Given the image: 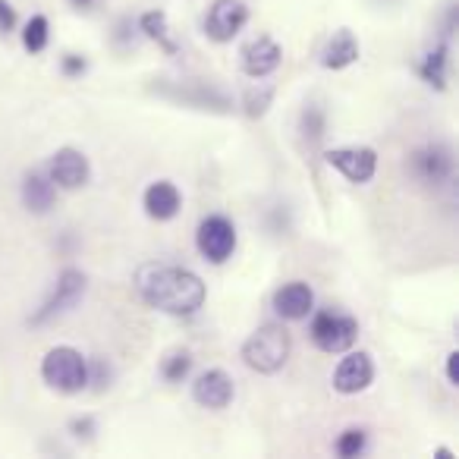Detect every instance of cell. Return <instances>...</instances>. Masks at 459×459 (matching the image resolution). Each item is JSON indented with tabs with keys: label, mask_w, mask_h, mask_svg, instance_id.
I'll list each match as a JSON object with an SVG mask.
<instances>
[{
	"label": "cell",
	"mask_w": 459,
	"mask_h": 459,
	"mask_svg": "<svg viewBox=\"0 0 459 459\" xmlns=\"http://www.w3.org/2000/svg\"><path fill=\"white\" fill-rule=\"evenodd\" d=\"M135 290L152 308L173 318H192L198 308L204 306V290L202 277L192 274L189 268H177V264H142L135 271Z\"/></svg>",
	"instance_id": "6da1fadb"
},
{
	"label": "cell",
	"mask_w": 459,
	"mask_h": 459,
	"mask_svg": "<svg viewBox=\"0 0 459 459\" xmlns=\"http://www.w3.org/2000/svg\"><path fill=\"white\" fill-rule=\"evenodd\" d=\"M290 350H293V337L283 325H262L249 340L243 343L239 356L258 375H277L287 365Z\"/></svg>",
	"instance_id": "7a4b0ae2"
},
{
	"label": "cell",
	"mask_w": 459,
	"mask_h": 459,
	"mask_svg": "<svg viewBox=\"0 0 459 459\" xmlns=\"http://www.w3.org/2000/svg\"><path fill=\"white\" fill-rule=\"evenodd\" d=\"M41 377L57 394H82L89 387V359L76 346H51L41 359Z\"/></svg>",
	"instance_id": "3957f363"
},
{
	"label": "cell",
	"mask_w": 459,
	"mask_h": 459,
	"mask_svg": "<svg viewBox=\"0 0 459 459\" xmlns=\"http://www.w3.org/2000/svg\"><path fill=\"white\" fill-rule=\"evenodd\" d=\"M154 95L167 98L173 104H183V108H195V110H211V114H227L233 110V98L223 89L211 82H202V79H179V82H158L152 85Z\"/></svg>",
	"instance_id": "277c9868"
},
{
	"label": "cell",
	"mask_w": 459,
	"mask_h": 459,
	"mask_svg": "<svg viewBox=\"0 0 459 459\" xmlns=\"http://www.w3.org/2000/svg\"><path fill=\"white\" fill-rule=\"evenodd\" d=\"M409 170L425 189H444V186L453 183V173H456L453 148L444 145V142H428V145L415 148L412 158H409Z\"/></svg>",
	"instance_id": "5b68a950"
},
{
	"label": "cell",
	"mask_w": 459,
	"mask_h": 459,
	"mask_svg": "<svg viewBox=\"0 0 459 459\" xmlns=\"http://www.w3.org/2000/svg\"><path fill=\"white\" fill-rule=\"evenodd\" d=\"M308 337L321 352H346L359 340V321L343 312H312Z\"/></svg>",
	"instance_id": "8992f818"
},
{
	"label": "cell",
	"mask_w": 459,
	"mask_h": 459,
	"mask_svg": "<svg viewBox=\"0 0 459 459\" xmlns=\"http://www.w3.org/2000/svg\"><path fill=\"white\" fill-rule=\"evenodd\" d=\"M85 287H89V281H85V274L79 268H64L57 277V283H54L51 296H48L45 302H41V308L32 315V325H48V321L60 318V315L73 312V308L82 302L85 296Z\"/></svg>",
	"instance_id": "52a82bcc"
},
{
	"label": "cell",
	"mask_w": 459,
	"mask_h": 459,
	"mask_svg": "<svg viewBox=\"0 0 459 459\" xmlns=\"http://www.w3.org/2000/svg\"><path fill=\"white\" fill-rule=\"evenodd\" d=\"M195 246L198 255L211 264H223L233 252H237V227L233 221L223 214H208L202 217L195 230Z\"/></svg>",
	"instance_id": "ba28073f"
},
{
	"label": "cell",
	"mask_w": 459,
	"mask_h": 459,
	"mask_svg": "<svg viewBox=\"0 0 459 459\" xmlns=\"http://www.w3.org/2000/svg\"><path fill=\"white\" fill-rule=\"evenodd\" d=\"M246 22H249L246 0H214L208 7V13H204L202 29L214 45H227V41H233L243 32Z\"/></svg>",
	"instance_id": "9c48e42d"
},
{
	"label": "cell",
	"mask_w": 459,
	"mask_h": 459,
	"mask_svg": "<svg viewBox=\"0 0 459 459\" xmlns=\"http://www.w3.org/2000/svg\"><path fill=\"white\" fill-rule=\"evenodd\" d=\"M325 160L356 186L368 183V179L375 177V170H377V152H375V148H368V145L331 148V152L325 154Z\"/></svg>",
	"instance_id": "30bf717a"
},
{
	"label": "cell",
	"mask_w": 459,
	"mask_h": 459,
	"mask_svg": "<svg viewBox=\"0 0 459 459\" xmlns=\"http://www.w3.org/2000/svg\"><path fill=\"white\" fill-rule=\"evenodd\" d=\"M371 381H375V362H371L368 352H350L346 350V356L340 359V365L333 368V390L343 396H356L362 394V390L371 387Z\"/></svg>",
	"instance_id": "8fae6325"
},
{
	"label": "cell",
	"mask_w": 459,
	"mask_h": 459,
	"mask_svg": "<svg viewBox=\"0 0 459 459\" xmlns=\"http://www.w3.org/2000/svg\"><path fill=\"white\" fill-rule=\"evenodd\" d=\"M48 177L60 189H82L91 179L89 158L79 148H60V152H54L51 164H48Z\"/></svg>",
	"instance_id": "7c38bea8"
},
{
	"label": "cell",
	"mask_w": 459,
	"mask_h": 459,
	"mask_svg": "<svg viewBox=\"0 0 459 459\" xmlns=\"http://www.w3.org/2000/svg\"><path fill=\"white\" fill-rule=\"evenodd\" d=\"M233 377L227 375L223 368H208L192 381V400L198 403L202 409H227L233 403Z\"/></svg>",
	"instance_id": "4fadbf2b"
},
{
	"label": "cell",
	"mask_w": 459,
	"mask_h": 459,
	"mask_svg": "<svg viewBox=\"0 0 459 459\" xmlns=\"http://www.w3.org/2000/svg\"><path fill=\"white\" fill-rule=\"evenodd\" d=\"M281 60H283L281 45H277L274 39H268V35L252 39L249 45L243 48V54H239V64H243V73L249 79H268L271 73H277Z\"/></svg>",
	"instance_id": "5bb4252c"
},
{
	"label": "cell",
	"mask_w": 459,
	"mask_h": 459,
	"mask_svg": "<svg viewBox=\"0 0 459 459\" xmlns=\"http://www.w3.org/2000/svg\"><path fill=\"white\" fill-rule=\"evenodd\" d=\"M271 306H274V312L281 315L283 321H302L315 312V293H312L308 283L290 281L277 290L274 299H271Z\"/></svg>",
	"instance_id": "9a60e30c"
},
{
	"label": "cell",
	"mask_w": 459,
	"mask_h": 459,
	"mask_svg": "<svg viewBox=\"0 0 459 459\" xmlns=\"http://www.w3.org/2000/svg\"><path fill=\"white\" fill-rule=\"evenodd\" d=\"M142 204H145V214L152 221H173L179 214V208H183V195H179V189L170 179H158V183H152L145 189Z\"/></svg>",
	"instance_id": "2e32d148"
},
{
	"label": "cell",
	"mask_w": 459,
	"mask_h": 459,
	"mask_svg": "<svg viewBox=\"0 0 459 459\" xmlns=\"http://www.w3.org/2000/svg\"><path fill=\"white\" fill-rule=\"evenodd\" d=\"M359 57H362V48H359L356 35H352L350 29H337V32L327 39L325 51H321V66L337 73V70L352 66Z\"/></svg>",
	"instance_id": "e0dca14e"
},
{
	"label": "cell",
	"mask_w": 459,
	"mask_h": 459,
	"mask_svg": "<svg viewBox=\"0 0 459 459\" xmlns=\"http://www.w3.org/2000/svg\"><path fill=\"white\" fill-rule=\"evenodd\" d=\"M54 202H57V186L51 183L48 173L35 170L22 179V204H26L32 214H48V211L54 208Z\"/></svg>",
	"instance_id": "ac0fdd59"
},
{
	"label": "cell",
	"mask_w": 459,
	"mask_h": 459,
	"mask_svg": "<svg viewBox=\"0 0 459 459\" xmlns=\"http://www.w3.org/2000/svg\"><path fill=\"white\" fill-rule=\"evenodd\" d=\"M446 70H450V41L440 39V45L431 48V51L421 57L419 76H421V82H425V85L444 91L446 89Z\"/></svg>",
	"instance_id": "d6986e66"
},
{
	"label": "cell",
	"mask_w": 459,
	"mask_h": 459,
	"mask_svg": "<svg viewBox=\"0 0 459 459\" xmlns=\"http://www.w3.org/2000/svg\"><path fill=\"white\" fill-rule=\"evenodd\" d=\"M135 26H139V35H145L148 41H154L164 54L179 51L177 39L170 35V22H167L164 10H148V13H142L139 20H135Z\"/></svg>",
	"instance_id": "ffe728a7"
},
{
	"label": "cell",
	"mask_w": 459,
	"mask_h": 459,
	"mask_svg": "<svg viewBox=\"0 0 459 459\" xmlns=\"http://www.w3.org/2000/svg\"><path fill=\"white\" fill-rule=\"evenodd\" d=\"M325 133H327V110L321 104H306L299 114V135L306 145H321L325 142Z\"/></svg>",
	"instance_id": "44dd1931"
},
{
	"label": "cell",
	"mask_w": 459,
	"mask_h": 459,
	"mask_svg": "<svg viewBox=\"0 0 459 459\" xmlns=\"http://www.w3.org/2000/svg\"><path fill=\"white\" fill-rule=\"evenodd\" d=\"M48 41H51V22H48V16L35 13L22 29V48L29 54H41L48 48Z\"/></svg>",
	"instance_id": "7402d4cb"
},
{
	"label": "cell",
	"mask_w": 459,
	"mask_h": 459,
	"mask_svg": "<svg viewBox=\"0 0 459 459\" xmlns=\"http://www.w3.org/2000/svg\"><path fill=\"white\" fill-rule=\"evenodd\" d=\"M333 450H337V456H343V459L362 456V453L368 450V434H365L362 428H346V431L333 440Z\"/></svg>",
	"instance_id": "603a6c76"
},
{
	"label": "cell",
	"mask_w": 459,
	"mask_h": 459,
	"mask_svg": "<svg viewBox=\"0 0 459 459\" xmlns=\"http://www.w3.org/2000/svg\"><path fill=\"white\" fill-rule=\"evenodd\" d=\"M271 101H274V85H252L249 91L243 95V108H246V117L258 120V117L268 114Z\"/></svg>",
	"instance_id": "cb8c5ba5"
},
{
	"label": "cell",
	"mask_w": 459,
	"mask_h": 459,
	"mask_svg": "<svg viewBox=\"0 0 459 459\" xmlns=\"http://www.w3.org/2000/svg\"><path fill=\"white\" fill-rule=\"evenodd\" d=\"M189 371H192V356L186 350H173L170 356L160 362V375L170 384H183L186 377H189Z\"/></svg>",
	"instance_id": "d4e9b609"
},
{
	"label": "cell",
	"mask_w": 459,
	"mask_h": 459,
	"mask_svg": "<svg viewBox=\"0 0 459 459\" xmlns=\"http://www.w3.org/2000/svg\"><path fill=\"white\" fill-rule=\"evenodd\" d=\"M135 35H139V26L133 22V16H123V20L114 26V35H110V41H114L117 51H133Z\"/></svg>",
	"instance_id": "484cf974"
},
{
	"label": "cell",
	"mask_w": 459,
	"mask_h": 459,
	"mask_svg": "<svg viewBox=\"0 0 459 459\" xmlns=\"http://www.w3.org/2000/svg\"><path fill=\"white\" fill-rule=\"evenodd\" d=\"M110 377H114V371H110V365L104 362V359H89V384L91 390H108L110 387Z\"/></svg>",
	"instance_id": "4316f807"
},
{
	"label": "cell",
	"mask_w": 459,
	"mask_h": 459,
	"mask_svg": "<svg viewBox=\"0 0 459 459\" xmlns=\"http://www.w3.org/2000/svg\"><path fill=\"white\" fill-rule=\"evenodd\" d=\"M70 434L76 440H91L98 434V421L91 419V415H76V419L70 421Z\"/></svg>",
	"instance_id": "83f0119b"
},
{
	"label": "cell",
	"mask_w": 459,
	"mask_h": 459,
	"mask_svg": "<svg viewBox=\"0 0 459 459\" xmlns=\"http://www.w3.org/2000/svg\"><path fill=\"white\" fill-rule=\"evenodd\" d=\"M60 70H64V76L76 79L89 70V60H85L82 54H64V57H60Z\"/></svg>",
	"instance_id": "f1b7e54d"
},
{
	"label": "cell",
	"mask_w": 459,
	"mask_h": 459,
	"mask_svg": "<svg viewBox=\"0 0 459 459\" xmlns=\"http://www.w3.org/2000/svg\"><path fill=\"white\" fill-rule=\"evenodd\" d=\"M16 29V10L10 0H0V35H10Z\"/></svg>",
	"instance_id": "f546056e"
},
{
	"label": "cell",
	"mask_w": 459,
	"mask_h": 459,
	"mask_svg": "<svg viewBox=\"0 0 459 459\" xmlns=\"http://www.w3.org/2000/svg\"><path fill=\"white\" fill-rule=\"evenodd\" d=\"M456 359H459L456 350H453L450 356H446V381H450V387H456V384H459V377H456Z\"/></svg>",
	"instance_id": "4dcf8cb0"
},
{
	"label": "cell",
	"mask_w": 459,
	"mask_h": 459,
	"mask_svg": "<svg viewBox=\"0 0 459 459\" xmlns=\"http://www.w3.org/2000/svg\"><path fill=\"white\" fill-rule=\"evenodd\" d=\"M70 4H73V7H79V10H82V7H91V4H95V0H70Z\"/></svg>",
	"instance_id": "1f68e13d"
},
{
	"label": "cell",
	"mask_w": 459,
	"mask_h": 459,
	"mask_svg": "<svg viewBox=\"0 0 459 459\" xmlns=\"http://www.w3.org/2000/svg\"><path fill=\"white\" fill-rule=\"evenodd\" d=\"M375 4H381V7H387V4H400V0H375Z\"/></svg>",
	"instance_id": "d6a6232c"
}]
</instances>
